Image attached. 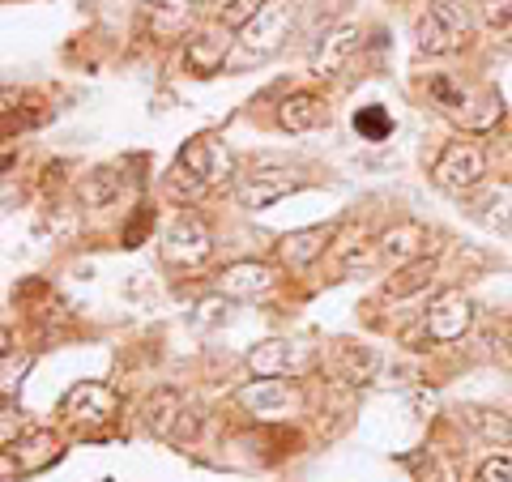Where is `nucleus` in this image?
Segmentation results:
<instances>
[{
	"label": "nucleus",
	"mask_w": 512,
	"mask_h": 482,
	"mask_svg": "<svg viewBox=\"0 0 512 482\" xmlns=\"http://www.w3.org/2000/svg\"><path fill=\"white\" fill-rule=\"evenodd\" d=\"M431 175H436V184L448 188V192H470V188L483 184L487 154L478 150L474 141H453V146H444V154L436 158Z\"/></svg>",
	"instance_id": "nucleus-4"
},
{
	"label": "nucleus",
	"mask_w": 512,
	"mask_h": 482,
	"mask_svg": "<svg viewBox=\"0 0 512 482\" xmlns=\"http://www.w3.org/2000/svg\"><path fill=\"white\" fill-rule=\"evenodd\" d=\"M508 350H512V337H508Z\"/></svg>",
	"instance_id": "nucleus-29"
},
{
	"label": "nucleus",
	"mask_w": 512,
	"mask_h": 482,
	"mask_svg": "<svg viewBox=\"0 0 512 482\" xmlns=\"http://www.w3.org/2000/svg\"><path fill=\"white\" fill-rule=\"evenodd\" d=\"M64 414H69L73 423H107L111 414H116V393L107 389V384H77V389H69V397H64Z\"/></svg>",
	"instance_id": "nucleus-10"
},
{
	"label": "nucleus",
	"mask_w": 512,
	"mask_h": 482,
	"mask_svg": "<svg viewBox=\"0 0 512 482\" xmlns=\"http://www.w3.org/2000/svg\"><path fill=\"white\" fill-rule=\"evenodd\" d=\"M380 256L397 269L419 261V256H427V231L419 227V222H397V227H389L380 235Z\"/></svg>",
	"instance_id": "nucleus-13"
},
{
	"label": "nucleus",
	"mask_w": 512,
	"mask_h": 482,
	"mask_svg": "<svg viewBox=\"0 0 512 482\" xmlns=\"http://www.w3.org/2000/svg\"><path fill=\"white\" fill-rule=\"evenodd\" d=\"M491 18H495V22H512V0H495V5H491Z\"/></svg>",
	"instance_id": "nucleus-25"
},
{
	"label": "nucleus",
	"mask_w": 512,
	"mask_h": 482,
	"mask_svg": "<svg viewBox=\"0 0 512 482\" xmlns=\"http://www.w3.org/2000/svg\"><path fill=\"white\" fill-rule=\"evenodd\" d=\"M231 167H235V158L227 150V141L222 137H197L180 150V158H175L167 188H171L175 201H192V197H201V192H210L214 184L227 180Z\"/></svg>",
	"instance_id": "nucleus-1"
},
{
	"label": "nucleus",
	"mask_w": 512,
	"mask_h": 482,
	"mask_svg": "<svg viewBox=\"0 0 512 482\" xmlns=\"http://www.w3.org/2000/svg\"><path fill=\"white\" fill-rule=\"evenodd\" d=\"M184 419H188L184 397L171 393V389H158L154 397H146V406H141V423H146V431H150V436H158V440H175V436H180Z\"/></svg>",
	"instance_id": "nucleus-11"
},
{
	"label": "nucleus",
	"mask_w": 512,
	"mask_h": 482,
	"mask_svg": "<svg viewBox=\"0 0 512 482\" xmlns=\"http://www.w3.org/2000/svg\"><path fill=\"white\" fill-rule=\"evenodd\" d=\"M299 184L303 180L291 175V171H252V175H244V180L235 184V197H239L244 210H269V205L282 201L286 192H295Z\"/></svg>",
	"instance_id": "nucleus-8"
},
{
	"label": "nucleus",
	"mask_w": 512,
	"mask_h": 482,
	"mask_svg": "<svg viewBox=\"0 0 512 482\" xmlns=\"http://www.w3.org/2000/svg\"><path fill=\"white\" fill-rule=\"evenodd\" d=\"M414 39H419V52L427 56L457 52L470 39V9L461 0H436L419 18V26H414Z\"/></svg>",
	"instance_id": "nucleus-3"
},
{
	"label": "nucleus",
	"mask_w": 512,
	"mask_h": 482,
	"mask_svg": "<svg viewBox=\"0 0 512 482\" xmlns=\"http://www.w3.org/2000/svg\"><path fill=\"white\" fill-rule=\"evenodd\" d=\"M478 482H512V461L508 457H491L478 465Z\"/></svg>",
	"instance_id": "nucleus-24"
},
{
	"label": "nucleus",
	"mask_w": 512,
	"mask_h": 482,
	"mask_svg": "<svg viewBox=\"0 0 512 482\" xmlns=\"http://www.w3.org/2000/svg\"><path fill=\"white\" fill-rule=\"evenodd\" d=\"M227 60H231L227 56V39H218L214 30H205V35H197V39L188 43V64L197 73H218Z\"/></svg>",
	"instance_id": "nucleus-19"
},
{
	"label": "nucleus",
	"mask_w": 512,
	"mask_h": 482,
	"mask_svg": "<svg viewBox=\"0 0 512 482\" xmlns=\"http://www.w3.org/2000/svg\"><path fill=\"white\" fill-rule=\"evenodd\" d=\"M278 124L286 128V133H312V128L325 124V103H320L316 94L299 90V94H291V99H282Z\"/></svg>",
	"instance_id": "nucleus-15"
},
{
	"label": "nucleus",
	"mask_w": 512,
	"mask_h": 482,
	"mask_svg": "<svg viewBox=\"0 0 512 482\" xmlns=\"http://www.w3.org/2000/svg\"><path fill=\"white\" fill-rule=\"evenodd\" d=\"M222 295H235V299H256V295H269L274 291V269L265 261H239L222 269Z\"/></svg>",
	"instance_id": "nucleus-12"
},
{
	"label": "nucleus",
	"mask_w": 512,
	"mask_h": 482,
	"mask_svg": "<svg viewBox=\"0 0 512 482\" xmlns=\"http://www.w3.org/2000/svg\"><path fill=\"white\" fill-rule=\"evenodd\" d=\"M466 423L478 427L495 444H508L512 440V414H508V419H491V410H466Z\"/></svg>",
	"instance_id": "nucleus-22"
},
{
	"label": "nucleus",
	"mask_w": 512,
	"mask_h": 482,
	"mask_svg": "<svg viewBox=\"0 0 512 482\" xmlns=\"http://www.w3.org/2000/svg\"><path fill=\"white\" fill-rule=\"evenodd\" d=\"M77 192H82V201L90 205V210H107V205L124 192V171H116V167H99V171H90L86 180L77 184Z\"/></svg>",
	"instance_id": "nucleus-18"
},
{
	"label": "nucleus",
	"mask_w": 512,
	"mask_h": 482,
	"mask_svg": "<svg viewBox=\"0 0 512 482\" xmlns=\"http://www.w3.org/2000/svg\"><path fill=\"white\" fill-rule=\"evenodd\" d=\"M210 5H218V9H231V5H235V0H210Z\"/></svg>",
	"instance_id": "nucleus-28"
},
{
	"label": "nucleus",
	"mask_w": 512,
	"mask_h": 482,
	"mask_svg": "<svg viewBox=\"0 0 512 482\" xmlns=\"http://www.w3.org/2000/svg\"><path fill=\"white\" fill-rule=\"evenodd\" d=\"M359 47V26H338V30H329L325 39H320V47L312 52V73L316 77H333L342 69V64L350 60V52Z\"/></svg>",
	"instance_id": "nucleus-14"
},
{
	"label": "nucleus",
	"mask_w": 512,
	"mask_h": 482,
	"mask_svg": "<svg viewBox=\"0 0 512 482\" xmlns=\"http://www.w3.org/2000/svg\"><path fill=\"white\" fill-rule=\"evenodd\" d=\"M248 367H252L256 380H282V376L303 372V367H308V350L295 346V342H286V337H269V342L248 350Z\"/></svg>",
	"instance_id": "nucleus-7"
},
{
	"label": "nucleus",
	"mask_w": 512,
	"mask_h": 482,
	"mask_svg": "<svg viewBox=\"0 0 512 482\" xmlns=\"http://www.w3.org/2000/svg\"><path fill=\"white\" fill-rule=\"evenodd\" d=\"M188 9V0H163V18H180Z\"/></svg>",
	"instance_id": "nucleus-27"
},
{
	"label": "nucleus",
	"mask_w": 512,
	"mask_h": 482,
	"mask_svg": "<svg viewBox=\"0 0 512 482\" xmlns=\"http://www.w3.org/2000/svg\"><path fill=\"white\" fill-rule=\"evenodd\" d=\"M470 325H474V308L461 291H444L440 299H431V308L423 316V329L431 342H457L461 333H470Z\"/></svg>",
	"instance_id": "nucleus-6"
},
{
	"label": "nucleus",
	"mask_w": 512,
	"mask_h": 482,
	"mask_svg": "<svg viewBox=\"0 0 512 482\" xmlns=\"http://www.w3.org/2000/svg\"><path fill=\"white\" fill-rule=\"evenodd\" d=\"M13 406H5V427H0V436H5V444H13ZM18 427H22V419H18Z\"/></svg>",
	"instance_id": "nucleus-26"
},
{
	"label": "nucleus",
	"mask_w": 512,
	"mask_h": 482,
	"mask_svg": "<svg viewBox=\"0 0 512 482\" xmlns=\"http://www.w3.org/2000/svg\"><path fill=\"white\" fill-rule=\"evenodd\" d=\"M239 406L261 414V419H286V414L299 410V393L282 380H256L248 389H239Z\"/></svg>",
	"instance_id": "nucleus-9"
},
{
	"label": "nucleus",
	"mask_w": 512,
	"mask_h": 482,
	"mask_svg": "<svg viewBox=\"0 0 512 482\" xmlns=\"http://www.w3.org/2000/svg\"><path fill=\"white\" fill-rule=\"evenodd\" d=\"M491 5H495V0H491Z\"/></svg>",
	"instance_id": "nucleus-30"
},
{
	"label": "nucleus",
	"mask_w": 512,
	"mask_h": 482,
	"mask_svg": "<svg viewBox=\"0 0 512 482\" xmlns=\"http://www.w3.org/2000/svg\"><path fill=\"white\" fill-rule=\"evenodd\" d=\"M56 453H60V440L52 431H35L26 444H18V465L22 470H43L47 461H56Z\"/></svg>",
	"instance_id": "nucleus-20"
},
{
	"label": "nucleus",
	"mask_w": 512,
	"mask_h": 482,
	"mask_svg": "<svg viewBox=\"0 0 512 482\" xmlns=\"http://www.w3.org/2000/svg\"><path fill=\"white\" fill-rule=\"evenodd\" d=\"M286 30H291V0H265V9L239 30L227 69H244V64L269 60L286 43Z\"/></svg>",
	"instance_id": "nucleus-2"
},
{
	"label": "nucleus",
	"mask_w": 512,
	"mask_h": 482,
	"mask_svg": "<svg viewBox=\"0 0 512 482\" xmlns=\"http://www.w3.org/2000/svg\"><path fill=\"white\" fill-rule=\"evenodd\" d=\"M265 9V0H235L231 9H222V26H235V30H244L256 13Z\"/></svg>",
	"instance_id": "nucleus-23"
},
{
	"label": "nucleus",
	"mask_w": 512,
	"mask_h": 482,
	"mask_svg": "<svg viewBox=\"0 0 512 482\" xmlns=\"http://www.w3.org/2000/svg\"><path fill=\"white\" fill-rule=\"evenodd\" d=\"M329 239H333V231L329 227H308V231H291L278 244V252H282V261L291 265V269H308L320 252L329 248Z\"/></svg>",
	"instance_id": "nucleus-16"
},
{
	"label": "nucleus",
	"mask_w": 512,
	"mask_h": 482,
	"mask_svg": "<svg viewBox=\"0 0 512 482\" xmlns=\"http://www.w3.org/2000/svg\"><path fill=\"white\" fill-rule=\"evenodd\" d=\"M355 133H359L363 141H389V133H393V116H389V111H384L380 103L359 107V111H355Z\"/></svg>",
	"instance_id": "nucleus-21"
},
{
	"label": "nucleus",
	"mask_w": 512,
	"mask_h": 482,
	"mask_svg": "<svg viewBox=\"0 0 512 482\" xmlns=\"http://www.w3.org/2000/svg\"><path fill=\"white\" fill-rule=\"evenodd\" d=\"M210 252H214V235H210V227H205L197 214L175 218L171 231L163 235V256H167V265L197 269V265L210 261Z\"/></svg>",
	"instance_id": "nucleus-5"
},
{
	"label": "nucleus",
	"mask_w": 512,
	"mask_h": 482,
	"mask_svg": "<svg viewBox=\"0 0 512 482\" xmlns=\"http://www.w3.org/2000/svg\"><path fill=\"white\" fill-rule=\"evenodd\" d=\"M431 278H436V256H419V261L402 265L389 282H384V295H389V299H410V295L427 291Z\"/></svg>",
	"instance_id": "nucleus-17"
}]
</instances>
